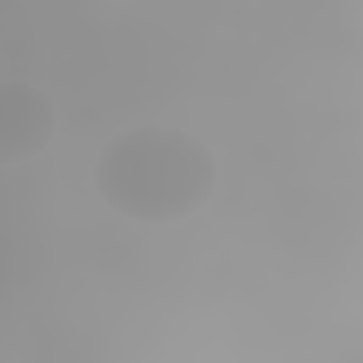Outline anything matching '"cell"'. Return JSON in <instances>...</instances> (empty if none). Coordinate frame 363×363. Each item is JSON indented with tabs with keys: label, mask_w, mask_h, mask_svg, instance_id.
Segmentation results:
<instances>
[{
	"label": "cell",
	"mask_w": 363,
	"mask_h": 363,
	"mask_svg": "<svg viewBox=\"0 0 363 363\" xmlns=\"http://www.w3.org/2000/svg\"><path fill=\"white\" fill-rule=\"evenodd\" d=\"M204 150L167 130H136L111 142L96 167V184L111 207L139 221H173L196 210L210 190Z\"/></svg>",
	"instance_id": "6da1fadb"
}]
</instances>
